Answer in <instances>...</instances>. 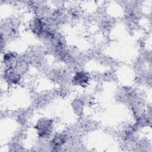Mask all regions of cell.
I'll return each mask as SVG.
<instances>
[{
  "mask_svg": "<svg viewBox=\"0 0 152 152\" xmlns=\"http://www.w3.org/2000/svg\"><path fill=\"white\" fill-rule=\"evenodd\" d=\"M53 128V120L47 118H42L39 119L35 126L37 134L42 138L49 137L52 134Z\"/></svg>",
  "mask_w": 152,
  "mask_h": 152,
  "instance_id": "obj_1",
  "label": "cell"
},
{
  "mask_svg": "<svg viewBox=\"0 0 152 152\" xmlns=\"http://www.w3.org/2000/svg\"><path fill=\"white\" fill-rule=\"evenodd\" d=\"M2 77L9 84L15 85L20 82L21 75L15 70L14 67H10L4 68Z\"/></svg>",
  "mask_w": 152,
  "mask_h": 152,
  "instance_id": "obj_2",
  "label": "cell"
},
{
  "mask_svg": "<svg viewBox=\"0 0 152 152\" xmlns=\"http://www.w3.org/2000/svg\"><path fill=\"white\" fill-rule=\"evenodd\" d=\"M18 62L16 54L13 52H4L2 56V63L5 68L14 67Z\"/></svg>",
  "mask_w": 152,
  "mask_h": 152,
  "instance_id": "obj_3",
  "label": "cell"
},
{
  "mask_svg": "<svg viewBox=\"0 0 152 152\" xmlns=\"http://www.w3.org/2000/svg\"><path fill=\"white\" fill-rule=\"evenodd\" d=\"M90 77L87 73L83 71H78L74 75L72 81V83L79 86H85L88 83Z\"/></svg>",
  "mask_w": 152,
  "mask_h": 152,
  "instance_id": "obj_4",
  "label": "cell"
},
{
  "mask_svg": "<svg viewBox=\"0 0 152 152\" xmlns=\"http://www.w3.org/2000/svg\"><path fill=\"white\" fill-rule=\"evenodd\" d=\"M67 141V136L63 134H58L52 138L50 145L52 148L58 150V148L62 147Z\"/></svg>",
  "mask_w": 152,
  "mask_h": 152,
  "instance_id": "obj_5",
  "label": "cell"
}]
</instances>
